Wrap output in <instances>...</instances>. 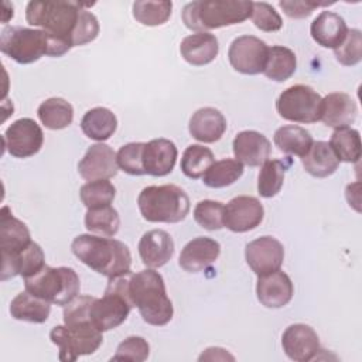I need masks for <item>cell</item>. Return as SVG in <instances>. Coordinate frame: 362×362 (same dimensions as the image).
<instances>
[{"label":"cell","instance_id":"cell-1","mask_svg":"<svg viewBox=\"0 0 362 362\" xmlns=\"http://www.w3.org/2000/svg\"><path fill=\"white\" fill-rule=\"evenodd\" d=\"M71 249L83 264L102 276L115 277L130 272V250L117 239L85 233L72 240Z\"/></svg>","mask_w":362,"mask_h":362},{"label":"cell","instance_id":"cell-2","mask_svg":"<svg viewBox=\"0 0 362 362\" xmlns=\"http://www.w3.org/2000/svg\"><path fill=\"white\" fill-rule=\"evenodd\" d=\"M72 47L44 30L27 27H6L0 34V49L18 64H33L42 55L61 57Z\"/></svg>","mask_w":362,"mask_h":362},{"label":"cell","instance_id":"cell-3","mask_svg":"<svg viewBox=\"0 0 362 362\" xmlns=\"http://www.w3.org/2000/svg\"><path fill=\"white\" fill-rule=\"evenodd\" d=\"M129 293L133 305L137 307L147 324L161 327L171 321L174 314L173 303L167 296L164 279L158 272L147 269L132 274Z\"/></svg>","mask_w":362,"mask_h":362},{"label":"cell","instance_id":"cell-4","mask_svg":"<svg viewBox=\"0 0 362 362\" xmlns=\"http://www.w3.org/2000/svg\"><path fill=\"white\" fill-rule=\"evenodd\" d=\"M252 3L246 0H197L182 8V21L197 33L243 23L250 17Z\"/></svg>","mask_w":362,"mask_h":362},{"label":"cell","instance_id":"cell-5","mask_svg":"<svg viewBox=\"0 0 362 362\" xmlns=\"http://www.w3.org/2000/svg\"><path fill=\"white\" fill-rule=\"evenodd\" d=\"M83 3L78 1H30L25 18L30 25L41 27L49 35L72 47V37L79 21Z\"/></svg>","mask_w":362,"mask_h":362},{"label":"cell","instance_id":"cell-6","mask_svg":"<svg viewBox=\"0 0 362 362\" xmlns=\"http://www.w3.org/2000/svg\"><path fill=\"white\" fill-rule=\"evenodd\" d=\"M137 205L148 222L177 223L189 212V198L185 191L174 184L150 185L141 189Z\"/></svg>","mask_w":362,"mask_h":362},{"label":"cell","instance_id":"cell-7","mask_svg":"<svg viewBox=\"0 0 362 362\" xmlns=\"http://www.w3.org/2000/svg\"><path fill=\"white\" fill-rule=\"evenodd\" d=\"M129 273L109 277L103 297L93 298L89 308L90 322L100 331H109L126 321L130 310L134 307L129 293L132 277Z\"/></svg>","mask_w":362,"mask_h":362},{"label":"cell","instance_id":"cell-8","mask_svg":"<svg viewBox=\"0 0 362 362\" xmlns=\"http://www.w3.org/2000/svg\"><path fill=\"white\" fill-rule=\"evenodd\" d=\"M25 290L57 305H66L79 296L81 281L71 267L44 266L35 274L24 279Z\"/></svg>","mask_w":362,"mask_h":362},{"label":"cell","instance_id":"cell-9","mask_svg":"<svg viewBox=\"0 0 362 362\" xmlns=\"http://www.w3.org/2000/svg\"><path fill=\"white\" fill-rule=\"evenodd\" d=\"M49 338L59 348V359L64 362L93 354L103 341L102 332L89 321L57 325L51 329Z\"/></svg>","mask_w":362,"mask_h":362},{"label":"cell","instance_id":"cell-10","mask_svg":"<svg viewBox=\"0 0 362 362\" xmlns=\"http://www.w3.org/2000/svg\"><path fill=\"white\" fill-rule=\"evenodd\" d=\"M322 98L308 85H293L276 100L277 113L296 123H315L321 117Z\"/></svg>","mask_w":362,"mask_h":362},{"label":"cell","instance_id":"cell-11","mask_svg":"<svg viewBox=\"0 0 362 362\" xmlns=\"http://www.w3.org/2000/svg\"><path fill=\"white\" fill-rule=\"evenodd\" d=\"M269 47L255 35H240L229 47L228 58L232 68L245 75L263 72L267 61Z\"/></svg>","mask_w":362,"mask_h":362},{"label":"cell","instance_id":"cell-12","mask_svg":"<svg viewBox=\"0 0 362 362\" xmlns=\"http://www.w3.org/2000/svg\"><path fill=\"white\" fill-rule=\"evenodd\" d=\"M6 150L17 158H27L37 154L44 143L41 127L30 117L13 122L3 136Z\"/></svg>","mask_w":362,"mask_h":362},{"label":"cell","instance_id":"cell-13","mask_svg":"<svg viewBox=\"0 0 362 362\" xmlns=\"http://www.w3.org/2000/svg\"><path fill=\"white\" fill-rule=\"evenodd\" d=\"M264 216L260 201L255 197L240 195L230 199L223 211V226L229 230L242 233L257 228Z\"/></svg>","mask_w":362,"mask_h":362},{"label":"cell","instance_id":"cell-14","mask_svg":"<svg viewBox=\"0 0 362 362\" xmlns=\"http://www.w3.org/2000/svg\"><path fill=\"white\" fill-rule=\"evenodd\" d=\"M245 257L257 276L280 270L284 260V247L273 236H260L246 245Z\"/></svg>","mask_w":362,"mask_h":362},{"label":"cell","instance_id":"cell-15","mask_svg":"<svg viewBox=\"0 0 362 362\" xmlns=\"http://www.w3.org/2000/svg\"><path fill=\"white\" fill-rule=\"evenodd\" d=\"M281 346L284 354L297 362H308L315 358L320 348L317 332L305 324H293L286 328L281 335Z\"/></svg>","mask_w":362,"mask_h":362},{"label":"cell","instance_id":"cell-16","mask_svg":"<svg viewBox=\"0 0 362 362\" xmlns=\"http://www.w3.org/2000/svg\"><path fill=\"white\" fill-rule=\"evenodd\" d=\"M117 170L116 153L105 143L90 146L78 164V171L86 181L109 180L117 174Z\"/></svg>","mask_w":362,"mask_h":362},{"label":"cell","instance_id":"cell-17","mask_svg":"<svg viewBox=\"0 0 362 362\" xmlns=\"http://www.w3.org/2000/svg\"><path fill=\"white\" fill-rule=\"evenodd\" d=\"M293 283L281 270L259 276L257 279L256 296L260 304L267 308H281L287 305L293 297Z\"/></svg>","mask_w":362,"mask_h":362},{"label":"cell","instance_id":"cell-18","mask_svg":"<svg viewBox=\"0 0 362 362\" xmlns=\"http://www.w3.org/2000/svg\"><path fill=\"white\" fill-rule=\"evenodd\" d=\"M235 158L249 167H259L270 157L272 144L269 139L256 130L238 133L232 143Z\"/></svg>","mask_w":362,"mask_h":362},{"label":"cell","instance_id":"cell-19","mask_svg":"<svg viewBox=\"0 0 362 362\" xmlns=\"http://www.w3.org/2000/svg\"><path fill=\"white\" fill-rule=\"evenodd\" d=\"M221 253V245L211 238L198 236L189 240L180 253V266L185 272L198 273L208 269Z\"/></svg>","mask_w":362,"mask_h":362},{"label":"cell","instance_id":"cell-20","mask_svg":"<svg viewBox=\"0 0 362 362\" xmlns=\"http://www.w3.org/2000/svg\"><path fill=\"white\" fill-rule=\"evenodd\" d=\"M31 243L27 225L14 218L8 206L1 208L0 215V249L1 259H10Z\"/></svg>","mask_w":362,"mask_h":362},{"label":"cell","instance_id":"cell-21","mask_svg":"<svg viewBox=\"0 0 362 362\" xmlns=\"http://www.w3.org/2000/svg\"><path fill=\"white\" fill-rule=\"evenodd\" d=\"M139 255L148 269L161 267L174 255V240L163 229L148 230L140 238Z\"/></svg>","mask_w":362,"mask_h":362},{"label":"cell","instance_id":"cell-22","mask_svg":"<svg viewBox=\"0 0 362 362\" xmlns=\"http://www.w3.org/2000/svg\"><path fill=\"white\" fill-rule=\"evenodd\" d=\"M177 147L171 140L153 139L144 143L143 167L146 174L153 177H163L173 171L177 161Z\"/></svg>","mask_w":362,"mask_h":362},{"label":"cell","instance_id":"cell-23","mask_svg":"<svg viewBox=\"0 0 362 362\" xmlns=\"http://www.w3.org/2000/svg\"><path fill=\"white\" fill-rule=\"evenodd\" d=\"M356 115V103L349 95L344 92H334L322 98L320 120H322L328 127L339 129L349 126L355 122Z\"/></svg>","mask_w":362,"mask_h":362},{"label":"cell","instance_id":"cell-24","mask_svg":"<svg viewBox=\"0 0 362 362\" xmlns=\"http://www.w3.org/2000/svg\"><path fill=\"white\" fill-rule=\"evenodd\" d=\"M1 280L6 281L11 277L21 276L23 279L30 277L40 272L45 266V256L41 246L31 242L25 249L10 259H1Z\"/></svg>","mask_w":362,"mask_h":362},{"label":"cell","instance_id":"cell-25","mask_svg":"<svg viewBox=\"0 0 362 362\" xmlns=\"http://www.w3.org/2000/svg\"><path fill=\"white\" fill-rule=\"evenodd\" d=\"M310 33L318 45L334 49L344 41L348 27L339 14L332 11H321L313 20Z\"/></svg>","mask_w":362,"mask_h":362},{"label":"cell","instance_id":"cell-26","mask_svg":"<svg viewBox=\"0 0 362 362\" xmlns=\"http://www.w3.org/2000/svg\"><path fill=\"white\" fill-rule=\"evenodd\" d=\"M226 130L225 116L215 107L198 109L189 119L191 136L202 143L218 141Z\"/></svg>","mask_w":362,"mask_h":362},{"label":"cell","instance_id":"cell-27","mask_svg":"<svg viewBox=\"0 0 362 362\" xmlns=\"http://www.w3.org/2000/svg\"><path fill=\"white\" fill-rule=\"evenodd\" d=\"M181 57L191 65L202 66L212 62L218 52V38L211 33H195L185 37L180 44Z\"/></svg>","mask_w":362,"mask_h":362},{"label":"cell","instance_id":"cell-28","mask_svg":"<svg viewBox=\"0 0 362 362\" xmlns=\"http://www.w3.org/2000/svg\"><path fill=\"white\" fill-rule=\"evenodd\" d=\"M51 303L31 294L30 291L18 293L10 303V314L14 320L42 324L48 320Z\"/></svg>","mask_w":362,"mask_h":362},{"label":"cell","instance_id":"cell-29","mask_svg":"<svg viewBox=\"0 0 362 362\" xmlns=\"http://www.w3.org/2000/svg\"><path fill=\"white\" fill-rule=\"evenodd\" d=\"M305 171L317 178H325L334 174L339 165V160L332 147L327 141L313 143L308 153L301 157Z\"/></svg>","mask_w":362,"mask_h":362},{"label":"cell","instance_id":"cell-30","mask_svg":"<svg viewBox=\"0 0 362 362\" xmlns=\"http://www.w3.org/2000/svg\"><path fill=\"white\" fill-rule=\"evenodd\" d=\"M116 127L117 119L115 113L106 107H93L88 110L81 120V129L85 136L100 143L113 136Z\"/></svg>","mask_w":362,"mask_h":362},{"label":"cell","instance_id":"cell-31","mask_svg":"<svg viewBox=\"0 0 362 362\" xmlns=\"http://www.w3.org/2000/svg\"><path fill=\"white\" fill-rule=\"evenodd\" d=\"M273 139L280 151L298 157H304L314 143L310 132L296 124L279 127Z\"/></svg>","mask_w":362,"mask_h":362},{"label":"cell","instance_id":"cell-32","mask_svg":"<svg viewBox=\"0 0 362 362\" xmlns=\"http://www.w3.org/2000/svg\"><path fill=\"white\" fill-rule=\"evenodd\" d=\"M297 68V59L296 54L283 45H273L269 47L267 61L263 69V74L276 82L287 81Z\"/></svg>","mask_w":362,"mask_h":362},{"label":"cell","instance_id":"cell-33","mask_svg":"<svg viewBox=\"0 0 362 362\" xmlns=\"http://www.w3.org/2000/svg\"><path fill=\"white\" fill-rule=\"evenodd\" d=\"M37 115L47 129L61 130L72 123L74 107L62 98H49L38 106Z\"/></svg>","mask_w":362,"mask_h":362},{"label":"cell","instance_id":"cell-34","mask_svg":"<svg viewBox=\"0 0 362 362\" xmlns=\"http://www.w3.org/2000/svg\"><path fill=\"white\" fill-rule=\"evenodd\" d=\"M329 146L339 161L358 163L361 158V136L359 132L345 126L335 129L331 136Z\"/></svg>","mask_w":362,"mask_h":362},{"label":"cell","instance_id":"cell-35","mask_svg":"<svg viewBox=\"0 0 362 362\" xmlns=\"http://www.w3.org/2000/svg\"><path fill=\"white\" fill-rule=\"evenodd\" d=\"M243 174V164L235 158H223L214 164L202 175L204 184L209 188H223L238 181Z\"/></svg>","mask_w":362,"mask_h":362},{"label":"cell","instance_id":"cell-36","mask_svg":"<svg viewBox=\"0 0 362 362\" xmlns=\"http://www.w3.org/2000/svg\"><path fill=\"white\" fill-rule=\"evenodd\" d=\"M85 226L92 233L112 238L119 230L120 218L117 211L112 205L93 208L88 209L85 215Z\"/></svg>","mask_w":362,"mask_h":362},{"label":"cell","instance_id":"cell-37","mask_svg":"<svg viewBox=\"0 0 362 362\" xmlns=\"http://www.w3.org/2000/svg\"><path fill=\"white\" fill-rule=\"evenodd\" d=\"M287 167L288 163L281 160H267L262 164V170L257 178V191L260 197L272 198L280 192Z\"/></svg>","mask_w":362,"mask_h":362},{"label":"cell","instance_id":"cell-38","mask_svg":"<svg viewBox=\"0 0 362 362\" xmlns=\"http://www.w3.org/2000/svg\"><path fill=\"white\" fill-rule=\"evenodd\" d=\"M214 153L201 144H191L185 148L181 157L182 173L192 180L201 178L214 164Z\"/></svg>","mask_w":362,"mask_h":362},{"label":"cell","instance_id":"cell-39","mask_svg":"<svg viewBox=\"0 0 362 362\" xmlns=\"http://www.w3.org/2000/svg\"><path fill=\"white\" fill-rule=\"evenodd\" d=\"M116 188L109 180H95L83 184L79 189L82 204L88 209L107 206L113 202Z\"/></svg>","mask_w":362,"mask_h":362},{"label":"cell","instance_id":"cell-40","mask_svg":"<svg viewBox=\"0 0 362 362\" xmlns=\"http://www.w3.org/2000/svg\"><path fill=\"white\" fill-rule=\"evenodd\" d=\"M171 8V1H134L133 17L143 25L156 27L167 23Z\"/></svg>","mask_w":362,"mask_h":362},{"label":"cell","instance_id":"cell-41","mask_svg":"<svg viewBox=\"0 0 362 362\" xmlns=\"http://www.w3.org/2000/svg\"><path fill=\"white\" fill-rule=\"evenodd\" d=\"M225 205L219 201L204 199L195 205L194 219L195 222L208 230H219L223 226Z\"/></svg>","mask_w":362,"mask_h":362},{"label":"cell","instance_id":"cell-42","mask_svg":"<svg viewBox=\"0 0 362 362\" xmlns=\"http://www.w3.org/2000/svg\"><path fill=\"white\" fill-rule=\"evenodd\" d=\"M335 58L345 66H354L362 59V34L359 30H348L344 41L334 48Z\"/></svg>","mask_w":362,"mask_h":362},{"label":"cell","instance_id":"cell-43","mask_svg":"<svg viewBox=\"0 0 362 362\" xmlns=\"http://www.w3.org/2000/svg\"><path fill=\"white\" fill-rule=\"evenodd\" d=\"M144 143H127L116 154V161L120 170L130 175H144L143 167Z\"/></svg>","mask_w":362,"mask_h":362},{"label":"cell","instance_id":"cell-44","mask_svg":"<svg viewBox=\"0 0 362 362\" xmlns=\"http://www.w3.org/2000/svg\"><path fill=\"white\" fill-rule=\"evenodd\" d=\"M250 18L253 24L264 31V33H273L279 31L283 25L280 14L274 10L273 6L264 1H253L252 3V13Z\"/></svg>","mask_w":362,"mask_h":362},{"label":"cell","instance_id":"cell-45","mask_svg":"<svg viewBox=\"0 0 362 362\" xmlns=\"http://www.w3.org/2000/svg\"><path fill=\"white\" fill-rule=\"evenodd\" d=\"M150 355V345L143 337H129L122 341L112 356V361H133L143 362Z\"/></svg>","mask_w":362,"mask_h":362},{"label":"cell","instance_id":"cell-46","mask_svg":"<svg viewBox=\"0 0 362 362\" xmlns=\"http://www.w3.org/2000/svg\"><path fill=\"white\" fill-rule=\"evenodd\" d=\"M89 4H83L79 16L78 25L75 28L74 37H72V47L85 45L90 41H93L99 34V23L95 14L86 10Z\"/></svg>","mask_w":362,"mask_h":362},{"label":"cell","instance_id":"cell-47","mask_svg":"<svg viewBox=\"0 0 362 362\" xmlns=\"http://www.w3.org/2000/svg\"><path fill=\"white\" fill-rule=\"evenodd\" d=\"M95 297L92 296H76L64 308V324L90 322L89 308Z\"/></svg>","mask_w":362,"mask_h":362},{"label":"cell","instance_id":"cell-48","mask_svg":"<svg viewBox=\"0 0 362 362\" xmlns=\"http://www.w3.org/2000/svg\"><path fill=\"white\" fill-rule=\"evenodd\" d=\"M279 4L281 7V10L284 11V14L288 16L290 18H305L315 8L322 7V6H331V4H334V1L318 3V1H311V0H281Z\"/></svg>","mask_w":362,"mask_h":362},{"label":"cell","instance_id":"cell-49","mask_svg":"<svg viewBox=\"0 0 362 362\" xmlns=\"http://www.w3.org/2000/svg\"><path fill=\"white\" fill-rule=\"evenodd\" d=\"M204 359H209V361H214V359H230V361H233V356L229 355L222 348H208L199 356V361H204Z\"/></svg>","mask_w":362,"mask_h":362}]
</instances>
